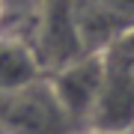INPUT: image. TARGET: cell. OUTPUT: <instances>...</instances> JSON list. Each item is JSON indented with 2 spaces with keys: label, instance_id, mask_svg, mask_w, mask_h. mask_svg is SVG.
Instances as JSON below:
<instances>
[{
  "label": "cell",
  "instance_id": "6da1fadb",
  "mask_svg": "<svg viewBox=\"0 0 134 134\" xmlns=\"http://www.w3.org/2000/svg\"><path fill=\"white\" fill-rule=\"evenodd\" d=\"M0 128L6 134H75L81 131L54 98L48 75L42 81L0 96Z\"/></svg>",
  "mask_w": 134,
  "mask_h": 134
},
{
  "label": "cell",
  "instance_id": "7a4b0ae2",
  "mask_svg": "<svg viewBox=\"0 0 134 134\" xmlns=\"http://www.w3.org/2000/svg\"><path fill=\"white\" fill-rule=\"evenodd\" d=\"M101 83H104V54H81L48 72L54 98L81 131L90 125V116L101 96Z\"/></svg>",
  "mask_w": 134,
  "mask_h": 134
},
{
  "label": "cell",
  "instance_id": "3957f363",
  "mask_svg": "<svg viewBox=\"0 0 134 134\" xmlns=\"http://www.w3.org/2000/svg\"><path fill=\"white\" fill-rule=\"evenodd\" d=\"M45 75L48 72L36 54V45L21 36H0V96L24 90Z\"/></svg>",
  "mask_w": 134,
  "mask_h": 134
},
{
  "label": "cell",
  "instance_id": "277c9868",
  "mask_svg": "<svg viewBox=\"0 0 134 134\" xmlns=\"http://www.w3.org/2000/svg\"><path fill=\"white\" fill-rule=\"evenodd\" d=\"M81 3L92 6V9L104 12L107 18L119 21L122 27H134V0H81Z\"/></svg>",
  "mask_w": 134,
  "mask_h": 134
},
{
  "label": "cell",
  "instance_id": "5b68a950",
  "mask_svg": "<svg viewBox=\"0 0 134 134\" xmlns=\"http://www.w3.org/2000/svg\"><path fill=\"white\" fill-rule=\"evenodd\" d=\"M0 21H3V0H0Z\"/></svg>",
  "mask_w": 134,
  "mask_h": 134
},
{
  "label": "cell",
  "instance_id": "8992f818",
  "mask_svg": "<svg viewBox=\"0 0 134 134\" xmlns=\"http://www.w3.org/2000/svg\"><path fill=\"white\" fill-rule=\"evenodd\" d=\"M0 134H6V131H3V128H0Z\"/></svg>",
  "mask_w": 134,
  "mask_h": 134
},
{
  "label": "cell",
  "instance_id": "52a82bcc",
  "mask_svg": "<svg viewBox=\"0 0 134 134\" xmlns=\"http://www.w3.org/2000/svg\"><path fill=\"white\" fill-rule=\"evenodd\" d=\"M131 131H134V128H131Z\"/></svg>",
  "mask_w": 134,
  "mask_h": 134
}]
</instances>
